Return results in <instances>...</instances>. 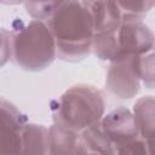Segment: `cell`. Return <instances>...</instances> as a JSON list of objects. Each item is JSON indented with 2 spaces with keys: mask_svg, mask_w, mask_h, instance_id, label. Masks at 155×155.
I'll list each match as a JSON object with an SVG mask.
<instances>
[{
  "mask_svg": "<svg viewBox=\"0 0 155 155\" xmlns=\"http://www.w3.org/2000/svg\"><path fill=\"white\" fill-rule=\"evenodd\" d=\"M86 4L92 17L94 34L117 31L122 12L116 1H86Z\"/></svg>",
  "mask_w": 155,
  "mask_h": 155,
  "instance_id": "obj_8",
  "label": "cell"
},
{
  "mask_svg": "<svg viewBox=\"0 0 155 155\" xmlns=\"http://www.w3.org/2000/svg\"><path fill=\"white\" fill-rule=\"evenodd\" d=\"M119 53L115 61L133 58L154 48V34L143 18L122 15L121 24L116 31ZM114 62V61H113Z\"/></svg>",
  "mask_w": 155,
  "mask_h": 155,
  "instance_id": "obj_4",
  "label": "cell"
},
{
  "mask_svg": "<svg viewBox=\"0 0 155 155\" xmlns=\"http://www.w3.org/2000/svg\"><path fill=\"white\" fill-rule=\"evenodd\" d=\"M62 1H25L24 7L28 15L36 21L48 22Z\"/></svg>",
  "mask_w": 155,
  "mask_h": 155,
  "instance_id": "obj_14",
  "label": "cell"
},
{
  "mask_svg": "<svg viewBox=\"0 0 155 155\" xmlns=\"http://www.w3.org/2000/svg\"><path fill=\"white\" fill-rule=\"evenodd\" d=\"M47 24L62 58L78 61L91 52L94 33L86 1H62Z\"/></svg>",
  "mask_w": 155,
  "mask_h": 155,
  "instance_id": "obj_1",
  "label": "cell"
},
{
  "mask_svg": "<svg viewBox=\"0 0 155 155\" xmlns=\"http://www.w3.org/2000/svg\"><path fill=\"white\" fill-rule=\"evenodd\" d=\"M99 125L104 134L115 147L125 144L138 137L133 114L131 109L124 105L111 109L104 114L99 121Z\"/></svg>",
  "mask_w": 155,
  "mask_h": 155,
  "instance_id": "obj_6",
  "label": "cell"
},
{
  "mask_svg": "<svg viewBox=\"0 0 155 155\" xmlns=\"http://www.w3.org/2000/svg\"><path fill=\"white\" fill-rule=\"evenodd\" d=\"M19 155H48V128L41 124L27 122Z\"/></svg>",
  "mask_w": 155,
  "mask_h": 155,
  "instance_id": "obj_10",
  "label": "cell"
},
{
  "mask_svg": "<svg viewBox=\"0 0 155 155\" xmlns=\"http://www.w3.org/2000/svg\"><path fill=\"white\" fill-rule=\"evenodd\" d=\"M105 114V99L101 90L88 84L69 87L59 98L54 122L80 133L98 124Z\"/></svg>",
  "mask_w": 155,
  "mask_h": 155,
  "instance_id": "obj_2",
  "label": "cell"
},
{
  "mask_svg": "<svg viewBox=\"0 0 155 155\" xmlns=\"http://www.w3.org/2000/svg\"><path fill=\"white\" fill-rule=\"evenodd\" d=\"M91 51L102 61H108V62L115 61L119 53L116 31L93 34L91 42Z\"/></svg>",
  "mask_w": 155,
  "mask_h": 155,
  "instance_id": "obj_12",
  "label": "cell"
},
{
  "mask_svg": "<svg viewBox=\"0 0 155 155\" xmlns=\"http://www.w3.org/2000/svg\"><path fill=\"white\" fill-rule=\"evenodd\" d=\"M11 31L0 27V68H2L12 57Z\"/></svg>",
  "mask_w": 155,
  "mask_h": 155,
  "instance_id": "obj_17",
  "label": "cell"
},
{
  "mask_svg": "<svg viewBox=\"0 0 155 155\" xmlns=\"http://www.w3.org/2000/svg\"><path fill=\"white\" fill-rule=\"evenodd\" d=\"M134 124L137 127L138 137L154 143V127H155V99L154 96L148 94L139 97L132 108Z\"/></svg>",
  "mask_w": 155,
  "mask_h": 155,
  "instance_id": "obj_9",
  "label": "cell"
},
{
  "mask_svg": "<svg viewBox=\"0 0 155 155\" xmlns=\"http://www.w3.org/2000/svg\"><path fill=\"white\" fill-rule=\"evenodd\" d=\"M153 144L137 137L125 144L116 147L115 155H153Z\"/></svg>",
  "mask_w": 155,
  "mask_h": 155,
  "instance_id": "obj_15",
  "label": "cell"
},
{
  "mask_svg": "<svg viewBox=\"0 0 155 155\" xmlns=\"http://www.w3.org/2000/svg\"><path fill=\"white\" fill-rule=\"evenodd\" d=\"M131 64L136 76L138 78L140 85L143 84L148 88L154 87L155 73H154V52H148L131 59Z\"/></svg>",
  "mask_w": 155,
  "mask_h": 155,
  "instance_id": "obj_13",
  "label": "cell"
},
{
  "mask_svg": "<svg viewBox=\"0 0 155 155\" xmlns=\"http://www.w3.org/2000/svg\"><path fill=\"white\" fill-rule=\"evenodd\" d=\"M80 139L88 153L97 155H115L116 147L104 134L99 122L81 131Z\"/></svg>",
  "mask_w": 155,
  "mask_h": 155,
  "instance_id": "obj_11",
  "label": "cell"
},
{
  "mask_svg": "<svg viewBox=\"0 0 155 155\" xmlns=\"http://www.w3.org/2000/svg\"><path fill=\"white\" fill-rule=\"evenodd\" d=\"M12 58L25 70L39 71L47 68L57 56L56 42L42 21L31 19L11 31Z\"/></svg>",
  "mask_w": 155,
  "mask_h": 155,
  "instance_id": "obj_3",
  "label": "cell"
},
{
  "mask_svg": "<svg viewBox=\"0 0 155 155\" xmlns=\"http://www.w3.org/2000/svg\"><path fill=\"white\" fill-rule=\"evenodd\" d=\"M122 15L143 18L155 6L154 1H116Z\"/></svg>",
  "mask_w": 155,
  "mask_h": 155,
  "instance_id": "obj_16",
  "label": "cell"
},
{
  "mask_svg": "<svg viewBox=\"0 0 155 155\" xmlns=\"http://www.w3.org/2000/svg\"><path fill=\"white\" fill-rule=\"evenodd\" d=\"M131 59L110 62L107 73V88L113 96L120 99L133 98L140 90V82L133 71Z\"/></svg>",
  "mask_w": 155,
  "mask_h": 155,
  "instance_id": "obj_7",
  "label": "cell"
},
{
  "mask_svg": "<svg viewBox=\"0 0 155 155\" xmlns=\"http://www.w3.org/2000/svg\"><path fill=\"white\" fill-rule=\"evenodd\" d=\"M25 115L10 101L0 97V155H19Z\"/></svg>",
  "mask_w": 155,
  "mask_h": 155,
  "instance_id": "obj_5",
  "label": "cell"
},
{
  "mask_svg": "<svg viewBox=\"0 0 155 155\" xmlns=\"http://www.w3.org/2000/svg\"><path fill=\"white\" fill-rule=\"evenodd\" d=\"M86 155H97V154H92V153H87Z\"/></svg>",
  "mask_w": 155,
  "mask_h": 155,
  "instance_id": "obj_18",
  "label": "cell"
}]
</instances>
